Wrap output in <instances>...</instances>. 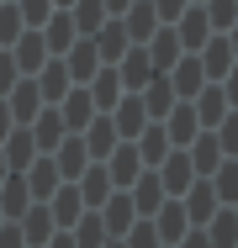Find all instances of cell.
<instances>
[{"label": "cell", "instance_id": "cell-14", "mask_svg": "<svg viewBox=\"0 0 238 248\" xmlns=\"http://www.w3.org/2000/svg\"><path fill=\"white\" fill-rule=\"evenodd\" d=\"M127 201H133V211H138V217H153V211H159V206H164V185H159V174H153V169H143L138 180H133V185H127Z\"/></svg>", "mask_w": 238, "mask_h": 248}, {"label": "cell", "instance_id": "cell-23", "mask_svg": "<svg viewBox=\"0 0 238 248\" xmlns=\"http://www.w3.org/2000/svg\"><path fill=\"white\" fill-rule=\"evenodd\" d=\"M138 100H143V111H148V122H164V116L175 111V85H170L164 74H153V79L138 90Z\"/></svg>", "mask_w": 238, "mask_h": 248}, {"label": "cell", "instance_id": "cell-9", "mask_svg": "<svg viewBox=\"0 0 238 248\" xmlns=\"http://www.w3.org/2000/svg\"><path fill=\"white\" fill-rule=\"evenodd\" d=\"M11 58H16V69L32 79V74H37V69L48 63V43H43V32H37V27H27V32L11 43Z\"/></svg>", "mask_w": 238, "mask_h": 248}, {"label": "cell", "instance_id": "cell-59", "mask_svg": "<svg viewBox=\"0 0 238 248\" xmlns=\"http://www.w3.org/2000/svg\"><path fill=\"white\" fill-rule=\"evenodd\" d=\"M233 211H238V206H233Z\"/></svg>", "mask_w": 238, "mask_h": 248}, {"label": "cell", "instance_id": "cell-55", "mask_svg": "<svg viewBox=\"0 0 238 248\" xmlns=\"http://www.w3.org/2000/svg\"><path fill=\"white\" fill-rule=\"evenodd\" d=\"M53 5H58V11H69V5H74V0H53Z\"/></svg>", "mask_w": 238, "mask_h": 248}, {"label": "cell", "instance_id": "cell-32", "mask_svg": "<svg viewBox=\"0 0 238 248\" xmlns=\"http://www.w3.org/2000/svg\"><path fill=\"white\" fill-rule=\"evenodd\" d=\"M90 43H95V53H101V63H117V58H122V53L133 48V43H127V32H122V21H117V16H106V21H101V32H95Z\"/></svg>", "mask_w": 238, "mask_h": 248}, {"label": "cell", "instance_id": "cell-38", "mask_svg": "<svg viewBox=\"0 0 238 248\" xmlns=\"http://www.w3.org/2000/svg\"><path fill=\"white\" fill-rule=\"evenodd\" d=\"M212 196H217V206H238V158H222L212 169Z\"/></svg>", "mask_w": 238, "mask_h": 248}, {"label": "cell", "instance_id": "cell-19", "mask_svg": "<svg viewBox=\"0 0 238 248\" xmlns=\"http://www.w3.org/2000/svg\"><path fill=\"white\" fill-rule=\"evenodd\" d=\"M175 37H180V48H186V53H196L206 37H212V21H206L201 5H186V11L175 16Z\"/></svg>", "mask_w": 238, "mask_h": 248}, {"label": "cell", "instance_id": "cell-4", "mask_svg": "<svg viewBox=\"0 0 238 248\" xmlns=\"http://www.w3.org/2000/svg\"><path fill=\"white\" fill-rule=\"evenodd\" d=\"M196 63H201L206 85H217V79H222V74L233 69L238 58H233V48H228V37H222V32H212V37H206V43L196 48Z\"/></svg>", "mask_w": 238, "mask_h": 248}, {"label": "cell", "instance_id": "cell-28", "mask_svg": "<svg viewBox=\"0 0 238 248\" xmlns=\"http://www.w3.org/2000/svg\"><path fill=\"white\" fill-rule=\"evenodd\" d=\"M143 48H148V58H153V69H159V74H170V69L180 63V53H186V48H180V37H175V27H159Z\"/></svg>", "mask_w": 238, "mask_h": 248}, {"label": "cell", "instance_id": "cell-30", "mask_svg": "<svg viewBox=\"0 0 238 248\" xmlns=\"http://www.w3.org/2000/svg\"><path fill=\"white\" fill-rule=\"evenodd\" d=\"M190 169H196V180H212V169L222 164V148H217V132H196V143L186 148Z\"/></svg>", "mask_w": 238, "mask_h": 248}, {"label": "cell", "instance_id": "cell-21", "mask_svg": "<svg viewBox=\"0 0 238 248\" xmlns=\"http://www.w3.org/2000/svg\"><path fill=\"white\" fill-rule=\"evenodd\" d=\"M180 206H186V222H190V227H206V222L217 217V196H212V180H196L186 196H180Z\"/></svg>", "mask_w": 238, "mask_h": 248}, {"label": "cell", "instance_id": "cell-13", "mask_svg": "<svg viewBox=\"0 0 238 248\" xmlns=\"http://www.w3.org/2000/svg\"><path fill=\"white\" fill-rule=\"evenodd\" d=\"M148 222H153V232H159V243H164V248H175V243H180V238L190 232L186 206H180V201H164V206H159V211H153Z\"/></svg>", "mask_w": 238, "mask_h": 248}, {"label": "cell", "instance_id": "cell-35", "mask_svg": "<svg viewBox=\"0 0 238 248\" xmlns=\"http://www.w3.org/2000/svg\"><path fill=\"white\" fill-rule=\"evenodd\" d=\"M27 206H32L27 174H5V185H0V217H5V222H16V217H21Z\"/></svg>", "mask_w": 238, "mask_h": 248}, {"label": "cell", "instance_id": "cell-41", "mask_svg": "<svg viewBox=\"0 0 238 248\" xmlns=\"http://www.w3.org/2000/svg\"><path fill=\"white\" fill-rule=\"evenodd\" d=\"M201 11H206L212 32H228V27L238 21V0H201Z\"/></svg>", "mask_w": 238, "mask_h": 248}, {"label": "cell", "instance_id": "cell-40", "mask_svg": "<svg viewBox=\"0 0 238 248\" xmlns=\"http://www.w3.org/2000/svg\"><path fill=\"white\" fill-rule=\"evenodd\" d=\"M27 32V21H21V11H16V0H0V48H11L16 37Z\"/></svg>", "mask_w": 238, "mask_h": 248}, {"label": "cell", "instance_id": "cell-42", "mask_svg": "<svg viewBox=\"0 0 238 248\" xmlns=\"http://www.w3.org/2000/svg\"><path fill=\"white\" fill-rule=\"evenodd\" d=\"M122 248H164V243H159L153 222H148V217H138V222H133V227L122 232Z\"/></svg>", "mask_w": 238, "mask_h": 248}, {"label": "cell", "instance_id": "cell-29", "mask_svg": "<svg viewBox=\"0 0 238 248\" xmlns=\"http://www.w3.org/2000/svg\"><path fill=\"white\" fill-rule=\"evenodd\" d=\"M0 153H5V169H11V174H21V169L37 158V143H32V132H27V127H11V132H5V143H0Z\"/></svg>", "mask_w": 238, "mask_h": 248}, {"label": "cell", "instance_id": "cell-5", "mask_svg": "<svg viewBox=\"0 0 238 248\" xmlns=\"http://www.w3.org/2000/svg\"><path fill=\"white\" fill-rule=\"evenodd\" d=\"M80 143H85V153H90V164H106V158H111V148H117L122 138H117L111 116H106V111H95V116H90V127L80 132Z\"/></svg>", "mask_w": 238, "mask_h": 248}, {"label": "cell", "instance_id": "cell-10", "mask_svg": "<svg viewBox=\"0 0 238 248\" xmlns=\"http://www.w3.org/2000/svg\"><path fill=\"white\" fill-rule=\"evenodd\" d=\"M37 79V95H43V106H58V100L74 90V79H69V69H64V58H48L43 69L32 74Z\"/></svg>", "mask_w": 238, "mask_h": 248}, {"label": "cell", "instance_id": "cell-56", "mask_svg": "<svg viewBox=\"0 0 238 248\" xmlns=\"http://www.w3.org/2000/svg\"><path fill=\"white\" fill-rule=\"evenodd\" d=\"M106 248H122V238H111V243H106Z\"/></svg>", "mask_w": 238, "mask_h": 248}, {"label": "cell", "instance_id": "cell-16", "mask_svg": "<svg viewBox=\"0 0 238 248\" xmlns=\"http://www.w3.org/2000/svg\"><path fill=\"white\" fill-rule=\"evenodd\" d=\"M5 111H11V122H16V127H27V122L43 111L37 79H16V85H11V95H5Z\"/></svg>", "mask_w": 238, "mask_h": 248}, {"label": "cell", "instance_id": "cell-45", "mask_svg": "<svg viewBox=\"0 0 238 248\" xmlns=\"http://www.w3.org/2000/svg\"><path fill=\"white\" fill-rule=\"evenodd\" d=\"M16 79H27V74L16 69V58H11V48H0V100L11 95V85H16Z\"/></svg>", "mask_w": 238, "mask_h": 248}, {"label": "cell", "instance_id": "cell-36", "mask_svg": "<svg viewBox=\"0 0 238 248\" xmlns=\"http://www.w3.org/2000/svg\"><path fill=\"white\" fill-rule=\"evenodd\" d=\"M201 232H206L212 248H238V211H233V206H217V217H212Z\"/></svg>", "mask_w": 238, "mask_h": 248}, {"label": "cell", "instance_id": "cell-58", "mask_svg": "<svg viewBox=\"0 0 238 248\" xmlns=\"http://www.w3.org/2000/svg\"><path fill=\"white\" fill-rule=\"evenodd\" d=\"M0 222H5V217H0Z\"/></svg>", "mask_w": 238, "mask_h": 248}, {"label": "cell", "instance_id": "cell-51", "mask_svg": "<svg viewBox=\"0 0 238 248\" xmlns=\"http://www.w3.org/2000/svg\"><path fill=\"white\" fill-rule=\"evenodd\" d=\"M16 122H11V111H5V100H0V143H5V132H11Z\"/></svg>", "mask_w": 238, "mask_h": 248}, {"label": "cell", "instance_id": "cell-3", "mask_svg": "<svg viewBox=\"0 0 238 248\" xmlns=\"http://www.w3.org/2000/svg\"><path fill=\"white\" fill-rule=\"evenodd\" d=\"M48 158H53V169H58V180H64V185H74V180L90 169V153H85V143H80V132H69V138L48 153Z\"/></svg>", "mask_w": 238, "mask_h": 248}, {"label": "cell", "instance_id": "cell-43", "mask_svg": "<svg viewBox=\"0 0 238 248\" xmlns=\"http://www.w3.org/2000/svg\"><path fill=\"white\" fill-rule=\"evenodd\" d=\"M212 132H217V148H222V158H238V111H228V116H222Z\"/></svg>", "mask_w": 238, "mask_h": 248}, {"label": "cell", "instance_id": "cell-18", "mask_svg": "<svg viewBox=\"0 0 238 248\" xmlns=\"http://www.w3.org/2000/svg\"><path fill=\"white\" fill-rule=\"evenodd\" d=\"M58 116H64V132H85V127H90V116H95L90 90H85V85H74L69 95L58 100Z\"/></svg>", "mask_w": 238, "mask_h": 248}, {"label": "cell", "instance_id": "cell-11", "mask_svg": "<svg viewBox=\"0 0 238 248\" xmlns=\"http://www.w3.org/2000/svg\"><path fill=\"white\" fill-rule=\"evenodd\" d=\"M27 132H32V143H37V153H53L69 132H64V116H58V106H43L32 122H27Z\"/></svg>", "mask_w": 238, "mask_h": 248}, {"label": "cell", "instance_id": "cell-52", "mask_svg": "<svg viewBox=\"0 0 238 248\" xmlns=\"http://www.w3.org/2000/svg\"><path fill=\"white\" fill-rule=\"evenodd\" d=\"M101 5H106V16H122V11L133 5V0H101Z\"/></svg>", "mask_w": 238, "mask_h": 248}, {"label": "cell", "instance_id": "cell-34", "mask_svg": "<svg viewBox=\"0 0 238 248\" xmlns=\"http://www.w3.org/2000/svg\"><path fill=\"white\" fill-rule=\"evenodd\" d=\"M101 222H106V232L111 238H122L133 222H138V211H133V201H127V190H111V201L101 206Z\"/></svg>", "mask_w": 238, "mask_h": 248}, {"label": "cell", "instance_id": "cell-57", "mask_svg": "<svg viewBox=\"0 0 238 248\" xmlns=\"http://www.w3.org/2000/svg\"><path fill=\"white\" fill-rule=\"evenodd\" d=\"M190 5H201V0H190Z\"/></svg>", "mask_w": 238, "mask_h": 248}, {"label": "cell", "instance_id": "cell-17", "mask_svg": "<svg viewBox=\"0 0 238 248\" xmlns=\"http://www.w3.org/2000/svg\"><path fill=\"white\" fill-rule=\"evenodd\" d=\"M37 32H43V43H48V58H64V53H69L74 43H80V32H74L69 11H53V16H48L43 27H37Z\"/></svg>", "mask_w": 238, "mask_h": 248}, {"label": "cell", "instance_id": "cell-8", "mask_svg": "<svg viewBox=\"0 0 238 248\" xmlns=\"http://www.w3.org/2000/svg\"><path fill=\"white\" fill-rule=\"evenodd\" d=\"M106 116H111V127H117V138H122V143H133L143 127H148V111H143L138 95H122L111 111H106Z\"/></svg>", "mask_w": 238, "mask_h": 248}, {"label": "cell", "instance_id": "cell-12", "mask_svg": "<svg viewBox=\"0 0 238 248\" xmlns=\"http://www.w3.org/2000/svg\"><path fill=\"white\" fill-rule=\"evenodd\" d=\"M74 190H80V201H85V211H101V206L111 201V190H117V185H111L106 164H90V169L74 180Z\"/></svg>", "mask_w": 238, "mask_h": 248}, {"label": "cell", "instance_id": "cell-54", "mask_svg": "<svg viewBox=\"0 0 238 248\" xmlns=\"http://www.w3.org/2000/svg\"><path fill=\"white\" fill-rule=\"evenodd\" d=\"M5 174H11V169H5V153H0V185H5Z\"/></svg>", "mask_w": 238, "mask_h": 248}, {"label": "cell", "instance_id": "cell-7", "mask_svg": "<svg viewBox=\"0 0 238 248\" xmlns=\"http://www.w3.org/2000/svg\"><path fill=\"white\" fill-rule=\"evenodd\" d=\"M43 206H48V217H53V227H58V232H69V227L85 217V201H80V190H74V185H58Z\"/></svg>", "mask_w": 238, "mask_h": 248}, {"label": "cell", "instance_id": "cell-6", "mask_svg": "<svg viewBox=\"0 0 238 248\" xmlns=\"http://www.w3.org/2000/svg\"><path fill=\"white\" fill-rule=\"evenodd\" d=\"M117 21H122V32H127V43H133V48H143V43H148V37L159 32V16H153V0H133V5H127L122 16H117Z\"/></svg>", "mask_w": 238, "mask_h": 248}, {"label": "cell", "instance_id": "cell-37", "mask_svg": "<svg viewBox=\"0 0 238 248\" xmlns=\"http://www.w3.org/2000/svg\"><path fill=\"white\" fill-rule=\"evenodd\" d=\"M69 238H74V248H106V243H111V232H106L101 211H85V217L69 227Z\"/></svg>", "mask_w": 238, "mask_h": 248}, {"label": "cell", "instance_id": "cell-46", "mask_svg": "<svg viewBox=\"0 0 238 248\" xmlns=\"http://www.w3.org/2000/svg\"><path fill=\"white\" fill-rule=\"evenodd\" d=\"M190 0H153V16H159V27H175V16L186 11Z\"/></svg>", "mask_w": 238, "mask_h": 248}, {"label": "cell", "instance_id": "cell-15", "mask_svg": "<svg viewBox=\"0 0 238 248\" xmlns=\"http://www.w3.org/2000/svg\"><path fill=\"white\" fill-rule=\"evenodd\" d=\"M190 111H196V122H201V132H212L233 106H228V95H222V85H201L196 90V100H190Z\"/></svg>", "mask_w": 238, "mask_h": 248}, {"label": "cell", "instance_id": "cell-1", "mask_svg": "<svg viewBox=\"0 0 238 248\" xmlns=\"http://www.w3.org/2000/svg\"><path fill=\"white\" fill-rule=\"evenodd\" d=\"M153 174H159V185H164V196H170V201H180L190 185H196V169H190L186 148H170V158H164Z\"/></svg>", "mask_w": 238, "mask_h": 248}, {"label": "cell", "instance_id": "cell-44", "mask_svg": "<svg viewBox=\"0 0 238 248\" xmlns=\"http://www.w3.org/2000/svg\"><path fill=\"white\" fill-rule=\"evenodd\" d=\"M16 11H21V21H27V27H43L58 5H53V0H16Z\"/></svg>", "mask_w": 238, "mask_h": 248}, {"label": "cell", "instance_id": "cell-47", "mask_svg": "<svg viewBox=\"0 0 238 248\" xmlns=\"http://www.w3.org/2000/svg\"><path fill=\"white\" fill-rule=\"evenodd\" d=\"M0 248H27V238H21L16 222H0Z\"/></svg>", "mask_w": 238, "mask_h": 248}, {"label": "cell", "instance_id": "cell-24", "mask_svg": "<svg viewBox=\"0 0 238 248\" xmlns=\"http://www.w3.org/2000/svg\"><path fill=\"white\" fill-rule=\"evenodd\" d=\"M164 132H170V148H190V143H196V132H201V122H196V111H190V100H175V111L164 116Z\"/></svg>", "mask_w": 238, "mask_h": 248}, {"label": "cell", "instance_id": "cell-2", "mask_svg": "<svg viewBox=\"0 0 238 248\" xmlns=\"http://www.w3.org/2000/svg\"><path fill=\"white\" fill-rule=\"evenodd\" d=\"M111 69H117V79H122V90H127V95H138L143 85L159 74V69H153V58H148V48H127Z\"/></svg>", "mask_w": 238, "mask_h": 248}, {"label": "cell", "instance_id": "cell-33", "mask_svg": "<svg viewBox=\"0 0 238 248\" xmlns=\"http://www.w3.org/2000/svg\"><path fill=\"white\" fill-rule=\"evenodd\" d=\"M85 90H90V100H95V111H111V106H117V100L127 95V90H122V79H117V69H111V63H101V69H95V79H90V85H85Z\"/></svg>", "mask_w": 238, "mask_h": 248}, {"label": "cell", "instance_id": "cell-49", "mask_svg": "<svg viewBox=\"0 0 238 248\" xmlns=\"http://www.w3.org/2000/svg\"><path fill=\"white\" fill-rule=\"evenodd\" d=\"M175 248H212V243H206V232H201V227H190V232H186Z\"/></svg>", "mask_w": 238, "mask_h": 248}, {"label": "cell", "instance_id": "cell-22", "mask_svg": "<svg viewBox=\"0 0 238 248\" xmlns=\"http://www.w3.org/2000/svg\"><path fill=\"white\" fill-rule=\"evenodd\" d=\"M106 174H111V185H117V190H127V185L143 174L138 148H133V143H117V148H111V158H106Z\"/></svg>", "mask_w": 238, "mask_h": 248}, {"label": "cell", "instance_id": "cell-31", "mask_svg": "<svg viewBox=\"0 0 238 248\" xmlns=\"http://www.w3.org/2000/svg\"><path fill=\"white\" fill-rule=\"evenodd\" d=\"M21 174H27V190H32V201H48V196H53V190H58V185H64L48 153H37V158H32V164H27Z\"/></svg>", "mask_w": 238, "mask_h": 248}, {"label": "cell", "instance_id": "cell-53", "mask_svg": "<svg viewBox=\"0 0 238 248\" xmlns=\"http://www.w3.org/2000/svg\"><path fill=\"white\" fill-rule=\"evenodd\" d=\"M222 37H228V48H233V58H238V21L228 27V32H222Z\"/></svg>", "mask_w": 238, "mask_h": 248}, {"label": "cell", "instance_id": "cell-27", "mask_svg": "<svg viewBox=\"0 0 238 248\" xmlns=\"http://www.w3.org/2000/svg\"><path fill=\"white\" fill-rule=\"evenodd\" d=\"M170 85H175V100H196V90L206 85V74H201V63H196V53H180V63L164 74Z\"/></svg>", "mask_w": 238, "mask_h": 248}, {"label": "cell", "instance_id": "cell-25", "mask_svg": "<svg viewBox=\"0 0 238 248\" xmlns=\"http://www.w3.org/2000/svg\"><path fill=\"white\" fill-rule=\"evenodd\" d=\"M16 227H21V238H27V248H43L48 238L58 232V227H53V217H48V206H43V201H32V206H27V211L16 217Z\"/></svg>", "mask_w": 238, "mask_h": 248}, {"label": "cell", "instance_id": "cell-50", "mask_svg": "<svg viewBox=\"0 0 238 248\" xmlns=\"http://www.w3.org/2000/svg\"><path fill=\"white\" fill-rule=\"evenodd\" d=\"M43 248H74V238H69V232H53V238H48Z\"/></svg>", "mask_w": 238, "mask_h": 248}, {"label": "cell", "instance_id": "cell-39", "mask_svg": "<svg viewBox=\"0 0 238 248\" xmlns=\"http://www.w3.org/2000/svg\"><path fill=\"white\" fill-rule=\"evenodd\" d=\"M69 21H74L80 37H95L101 21H106V5H101V0H74V5H69Z\"/></svg>", "mask_w": 238, "mask_h": 248}, {"label": "cell", "instance_id": "cell-26", "mask_svg": "<svg viewBox=\"0 0 238 248\" xmlns=\"http://www.w3.org/2000/svg\"><path fill=\"white\" fill-rule=\"evenodd\" d=\"M64 69H69V79H74V85H90V79H95V69H101V53H95L90 37H80L74 48L64 53Z\"/></svg>", "mask_w": 238, "mask_h": 248}, {"label": "cell", "instance_id": "cell-20", "mask_svg": "<svg viewBox=\"0 0 238 248\" xmlns=\"http://www.w3.org/2000/svg\"><path fill=\"white\" fill-rule=\"evenodd\" d=\"M133 148H138L143 169H159V164L170 158V132H164V122H148L138 138H133Z\"/></svg>", "mask_w": 238, "mask_h": 248}, {"label": "cell", "instance_id": "cell-48", "mask_svg": "<svg viewBox=\"0 0 238 248\" xmlns=\"http://www.w3.org/2000/svg\"><path fill=\"white\" fill-rule=\"evenodd\" d=\"M217 85H222V95H228V106L238 111V63L228 69V74H222V79H217Z\"/></svg>", "mask_w": 238, "mask_h": 248}]
</instances>
